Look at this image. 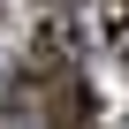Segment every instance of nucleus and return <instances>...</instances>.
Segmentation results:
<instances>
[{"mask_svg": "<svg viewBox=\"0 0 129 129\" xmlns=\"http://www.w3.org/2000/svg\"><path fill=\"white\" fill-rule=\"evenodd\" d=\"M99 30H106V46H129V0H106L99 8Z\"/></svg>", "mask_w": 129, "mask_h": 129, "instance_id": "2", "label": "nucleus"}, {"mask_svg": "<svg viewBox=\"0 0 129 129\" xmlns=\"http://www.w3.org/2000/svg\"><path fill=\"white\" fill-rule=\"evenodd\" d=\"M91 114H99L91 84H84V76H61V91L46 99V121H38V129H91Z\"/></svg>", "mask_w": 129, "mask_h": 129, "instance_id": "1", "label": "nucleus"}]
</instances>
